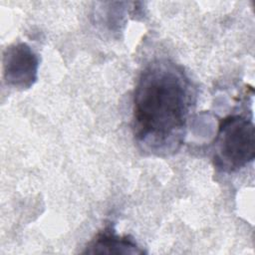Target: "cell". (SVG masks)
<instances>
[{
	"instance_id": "cell-4",
	"label": "cell",
	"mask_w": 255,
	"mask_h": 255,
	"mask_svg": "<svg viewBox=\"0 0 255 255\" xmlns=\"http://www.w3.org/2000/svg\"><path fill=\"white\" fill-rule=\"evenodd\" d=\"M83 253L89 254H141L143 250L128 235L120 236L111 226L100 231Z\"/></svg>"
},
{
	"instance_id": "cell-1",
	"label": "cell",
	"mask_w": 255,
	"mask_h": 255,
	"mask_svg": "<svg viewBox=\"0 0 255 255\" xmlns=\"http://www.w3.org/2000/svg\"><path fill=\"white\" fill-rule=\"evenodd\" d=\"M195 93L183 69L155 60L141 72L133 95L132 129L143 151L169 155L181 146Z\"/></svg>"
},
{
	"instance_id": "cell-3",
	"label": "cell",
	"mask_w": 255,
	"mask_h": 255,
	"mask_svg": "<svg viewBox=\"0 0 255 255\" xmlns=\"http://www.w3.org/2000/svg\"><path fill=\"white\" fill-rule=\"evenodd\" d=\"M39 58L25 43L6 48L3 54V73L7 85L15 89L31 88L38 78Z\"/></svg>"
},
{
	"instance_id": "cell-2",
	"label": "cell",
	"mask_w": 255,
	"mask_h": 255,
	"mask_svg": "<svg viewBox=\"0 0 255 255\" xmlns=\"http://www.w3.org/2000/svg\"><path fill=\"white\" fill-rule=\"evenodd\" d=\"M214 165L223 172H234L252 162L255 156L253 122L243 116L224 118L213 146Z\"/></svg>"
}]
</instances>
